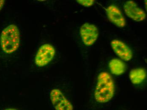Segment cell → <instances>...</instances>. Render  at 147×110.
<instances>
[{
	"instance_id": "cell-1",
	"label": "cell",
	"mask_w": 147,
	"mask_h": 110,
	"mask_svg": "<svg viewBox=\"0 0 147 110\" xmlns=\"http://www.w3.org/2000/svg\"><path fill=\"white\" fill-rule=\"evenodd\" d=\"M115 88L114 81L111 75L106 72H101L98 76L94 96L99 103L110 101L114 96Z\"/></svg>"
},
{
	"instance_id": "cell-2",
	"label": "cell",
	"mask_w": 147,
	"mask_h": 110,
	"mask_svg": "<svg viewBox=\"0 0 147 110\" xmlns=\"http://www.w3.org/2000/svg\"><path fill=\"white\" fill-rule=\"evenodd\" d=\"M20 42V33L16 25H9L1 32L0 45L2 50L7 54L15 52L19 46Z\"/></svg>"
},
{
	"instance_id": "cell-3",
	"label": "cell",
	"mask_w": 147,
	"mask_h": 110,
	"mask_svg": "<svg viewBox=\"0 0 147 110\" xmlns=\"http://www.w3.org/2000/svg\"><path fill=\"white\" fill-rule=\"evenodd\" d=\"M55 54L54 47L50 44L42 45L37 52L34 62L38 67H44L51 62Z\"/></svg>"
},
{
	"instance_id": "cell-4",
	"label": "cell",
	"mask_w": 147,
	"mask_h": 110,
	"mask_svg": "<svg viewBox=\"0 0 147 110\" xmlns=\"http://www.w3.org/2000/svg\"><path fill=\"white\" fill-rule=\"evenodd\" d=\"M50 97L55 110H74L71 103L59 89H52L50 92Z\"/></svg>"
},
{
	"instance_id": "cell-5",
	"label": "cell",
	"mask_w": 147,
	"mask_h": 110,
	"mask_svg": "<svg viewBox=\"0 0 147 110\" xmlns=\"http://www.w3.org/2000/svg\"><path fill=\"white\" fill-rule=\"evenodd\" d=\"M80 32L83 44L87 46L94 45L99 35L97 27L95 25L90 23L83 24L80 27Z\"/></svg>"
},
{
	"instance_id": "cell-6",
	"label": "cell",
	"mask_w": 147,
	"mask_h": 110,
	"mask_svg": "<svg viewBox=\"0 0 147 110\" xmlns=\"http://www.w3.org/2000/svg\"><path fill=\"white\" fill-rule=\"evenodd\" d=\"M123 8L126 16L132 20L136 22H141L146 19V15L145 11L134 1L125 2Z\"/></svg>"
},
{
	"instance_id": "cell-7",
	"label": "cell",
	"mask_w": 147,
	"mask_h": 110,
	"mask_svg": "<svg viewBox=\"0 0 147 110\" xmlns=\"http://www.w3.org/2000/svg\"><path fill=\"white\" fill-rule=\"evenodd\" d=\"M111 46L115 53L121 59L129 61L132 59L133 53L131 49L122 41L118 39L112 40Z\"/></svg>"
},
{
	"instance_id": "cell-8",
	"label": "cell",
	"mask_w": 147,
	"mask_h": 110,
	"mask_svg": "<svg viewBox=\"0 0 147 110\" xmlns=\"http://www.w3.org/2000/svg\"><path fill=\"white\" fill-rule=\"evenodd\" d=\"M107 14L109 20L119 28H123L126 22L123 14L120 9L115 5H110L106 9Z\"/></svg>"
},
{
	"instance_id": "cell-9",
	"label": "cell",
	"mask_w": 147,
	"mask_h": 110,
	"mask_svg": "<svg viewBox=\"0 0 147 110\" xmlns=\"http://www.w3.org/2000/svg\"><path fill=\"white\" fill-rule=\"evenodd\" d=\"M146 76V71L144 69L138 68L131 70L129 77L132 84L139 85L144 81Z\"/></svg>"
},
{
	"instance_id": "cell-10",
	"label": "cell",
	"mask_w": 147,
	"mask_h": 110,
	"mask_svg": "<svg viewBox=\"0 0 147 110\" xmlns=\"http://www.w3.org/2000/svg\"><path fill=\"white\" fill-rule=\"evenodd\" d=\"M109 68L112 74L120 76L125 72V63L121 60L114 59L110 60L109 63Z\"/></svg>"
},
{
	"instance_id": "cell-11",
	"label": "cell",
	"mask_w": 147,
	"mask_h": 110,
	"mask_svg": "<svg viewBox=\"0 0 147 110\" xmlns=\"http://www.w3.org/2000/svg\"><path fill=\"white\" fill-rule=\"evenodd\" d=\"M77 1L79 4L86 7L93 6L95 3L94 0H78Z\"/></svg>"
},
{
	"instance_id": "cell-12",
	"label": "cell",
	"mask_w": 147,
	"mask_h": 110,
	"mask_svg": "<svg viewBox=\"0 0 147 110\" xmlns=\"http://www.w3.org/2000/svg\"><path fill=\"white\" fill-rule=\"evenodd\" d=\"M4 3H5V1H3V0H0V11L2 9Z\"/></svg>"
},
{
	"instance_id": "cell-13",
	"label": "cell",
	"mask_w": 147,
	"mask_h": 110,
	"mask_svg": "<svg viewBox=\"0 0 147 110\" xmlns=\"http://www.w3.org/2000/svg\"><path fill=\"white\" fill-rule=\"evenodd\" d=\"M3 110H18L15 109H12V108H8V109H5Z\"/></svg>"
}]
</instances>
